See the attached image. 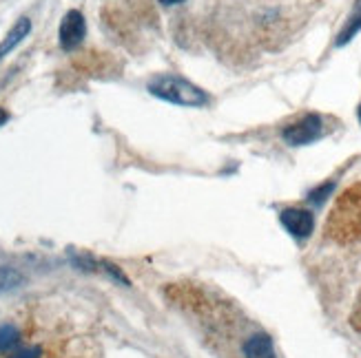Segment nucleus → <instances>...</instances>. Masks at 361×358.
Masks as SVG:
<instances>
[{
  "label": "nucleus",
  "instance_id": "nucleus-4",
  "mask_svg": "<svg viewBox=\"0 0 361 358\" xmlns=\"http://www.w3.org/2000/svg\"><path fill=\"white\" fill-rule=\"evenodd\" d=\"M238 354L240 358H277L273 338L262 330L244 332L238 345Z\"/></svg>",
  "mask_w": 361,
  "mask_h": 358
},
{
  "label": "nucleus",
  "instance_id": "nucleus-12",
  "mask_svg": "<svg viewBox=\"0 0 361 358\" xmlns=\"http://www.w3.org/2000/svg\"><path fill=\"white\" fill-rule=\"evenodd\" d=\"M11 358H40V350L38 347H25L20 352H16Z\"/></svg>",
  "mask_w": 361,
  "mask_h": 358
},
{
  "label": "nucleus",
  "instance_id": "nucleus-11",
  "mask_svg": "<svg viewBox=\"0 0 361 358\" xmlns=\"http://www.w3.org/2000/svg\"><path fill=\"white\" fill-rule=\"evenodd\" d=\"M333 191V184H326L322 186V188H317L315 193H310V201H315V204H322V201L326 199V195Z\"/></svg>",
  "mask_w": 361,
  "mask_h": 358
},
{
  "label": "nucleus",
  "instance_id": "nucleus-10",
  "mask_svg": "<svg viewBox=\"0 0 361 358\" xmlns=\"http://www.w3.org/2000/svg\"><path fill=\"white\" fill-rule=\"evenodd\" d=\"M18 330L11 328V325H5V328H0V352H7L11 347L18 345Z\"/></svg>",
  "mask_w": 361,
  "mask_h": 358
},
{
  "label": "nucleus",
  "instance_id": "nucleus-15",
  "mask_svg": "<svg viewBox=\"0 0 361 358\" xmlns=\"http://www.w3.org/2000/svg\"><path fill=\"white\" fill-rule=\"evenodd\" d=\"M357 115H359V122H361V104H359V111H357Z\"/></svg>",
  "mask_w": 361,
  "mask_h": 358
},
{
  "label": "nucleus",
  "instance_id": "nucleus-9",
  "mask_svg": "<svg viewBox=\"0 0 361 358\" xmlns=\"http://www.w3.org/2000/svg\"><path fill=\"white\" fill-rule=\"evenodd\" d=\"M23 281H25L23 274L16 270V268L0 266V292H9L13 288H18Z\"/></svg>",
  "mask_w": 361,
  "mask_h": 358
},
{
  "label": "nucleus",
  "instance_id": "nucleus-1",
  "mask_svg": "<svg viewBox=\"0 0 361 358\" xmlns=\"http://www.w3.org/2000/svg\"><path fill=\"white\" fill-rule=\"evenodd\" d=\"M149 93L155 98H160L164 102L178 104V106H207L209 104V96L204 93L200 87H195L193 82H188L182 75H173V73H164L153 77L149 82Z\"/></svg>",
  "mask_w": 361,
  "mask_h": 358
},
{
  "label": "nucleus",
  "instance_id": "nucleus-7",
  "mask_svg": "<svg viewBox=\"0 0 361 358\" xmlns=\"http://www.w3.org/2000/svg\"><path fill=\"white\" fill-rule=\"evenodd\" d=\"M29 31H31V20L29 18H20L18 23H16L11 27V31L5 36V40L0 42V60H3L7 53H11L16 46H18L27 36H29Z\"/></svg>",
  "mask_w": 361,
  "mask_h": 358
},
{
  "label": "nucleus",
  "instance_id": "nucleus-3",
  "mask_svg": "<svg viewBox=\"0 0 361 358\" xmlns=\"http://www.w3.org/2000/svg\"><path fill=\"white\" fill-rule=\"evenodd\" d=\"M324 133V120L315 113L304 115L302 120L293 122L290 127L281 131V137L286 139V144L290 146H306L312 144L315 139H319Z\"/></svg>",
  "mask_w": 361,
  "mask_h": 358
},
{
  "label": "nucleus",
  "instance_id": "nucleus-8",
  "mask_svg": "<svg viewBox=\"0 0 361 358\" xmlns=\"http://www.w3.org/2000/svg\"><path fill=\"white\" fill-rule=\"evenodd\" d=\"M359 31H361V0H357L353 15L348 18L346 27L341 29V34L337 36V46H343L346 42H350V40L359 34Z\"/></svg>",
  "mask_w": 361,
  "mask_h": 358
},
{
  "label": "nucleus",
  "instance_id": "nucleus-6",
  "mask_svg": "<svg viewBox=\"0 0 361 358\" xmlns=\"http://www.w3.org/2000/svg\"><path fill=\"white\" fill-rule=\"evenodd\" d=\"M279 222L297 239L310 237L312 228H315V217H312V212L306 210V208H286V210H281Z\"/></svg>",
  "mask_w": 361,
  "mask_h": 358
},
{
  "label": "nucleus",
  "instance_id": "nucleus-13",
  "mask_svg": "<svg viewBox=\"0 0 361 358\" xmlns=\"http://www.w3.org/2000/svg\"><path fill=\"white\" fill-rule=\"evenodd\" d=\"M7 120H9V113L5 111V108H3V106H0V127H3V124H5Z\"/></svg>",
  "mask_w": 361,
  "mask_h": 358
},
{
  "label": "nucleus",
  "instance_id": "nucleus-5",
  "mask_svg": "<svg viewBox=\"0 0 361 358\" xmlns=\"http://www.w3.org/2000/svg\"><path fill=\"white\" fill-rule=\"evenodd\" d=\"M87 36V23H85V15L80 11H67L65 18L60 23V31H58V38H60V46L65 51L75 49Z\"/></svg>",
  "mask_w": 361,
  "mask_h": 358
},
{
  "label": "nucleus",
  "instance_id": "nucleus-2",
  "mask_svg": "<svg viewBox=\"0 0 361 358\" xmlns=\"http://www.w3.org/2000/svg\"><path fill=\"white\" fill-rule=\"evenodd\" d=\"M333 226V235H346V237H355L361 232V193L359 188L348 191L341 197V201L335 206L333 212V224H328V228Z\"/></svg>",
  "mask_w": 361,
  "mask_h": 358
},
{
  "label": "nucleus",
  "instance_id": "nucleus-14",
  "mask_svg": "<svg viewBox=\"0 0 361 358\" xmlns=\"http://www.w3.org/2000/svg\"><path fill=\"white\" fill-rule=\"evenodd\" d=\"M160 3L169 7V5H180V3H184V0H160Z\"/></svg>",
  "mask_w": 361,
  "mask_h": 358
}]
</instances>
